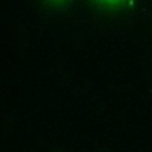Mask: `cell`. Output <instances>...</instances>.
Listing matches in <instances>:
<instances>
[{
	"label": "cell",
	"mask_w": 152,
	"mask_h": 152,
	"mask_svg": "<svg viewBox=\"0 0 152 152\" xmlns=\"http://www.w3.org/2000/svg\"><path fill=\"white\" fill-rule=\"evenodd\" d=\"M101 1L109 2V4H116V2H120V1H122V0H101Z\"/></svg>",
	"instance_id": "1"
}]
</instances>
